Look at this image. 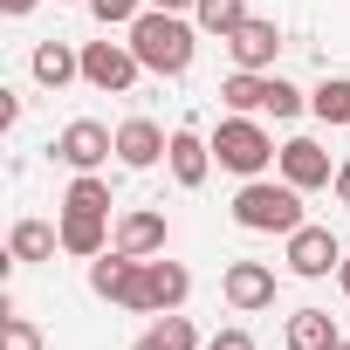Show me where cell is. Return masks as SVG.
<instances>
[{
    "instance_id": "1",
    "label": "cell",
    "mask_w": 350,
    "mask_h": 350,
    "mask_svg": "<svg viewBox=\"0 0 350 350\" xmlns=\"http://www.w3.org/2000/svg\"><path fill=\"white\" fill-rule=\"evenodd\" d=\"M124 35H131V49H137V62H144L151 76H186V69H193V55H200V21H193V14L144 8Z\"/></svg>"
},
{
    "instance_id": "2",
    "label": "cell",
    "mask_w": 350,
    "mask_h": 350,
    "mask_svg": "<svg viewBox=\"0 0 350 350\" xmlns=\"http://www.w3.org/2000/svg\"><path fill=\"white\" fill-rule=\"evenodd\" d=\"M234 227H247V234H295L302 227V193L282 179V172H275V179H268V172H261V179H241V193H234Z\"/></svg>"
},
{
    "instance_id": "3",
    "label": "cell",
    "mask_w": 350,
    "mask_h": 350,
    "mask_svg": "<svg viewBox=\"0 0 350 350\" xmlns=\"http://www.w3.org/2000/svg\"><path fill=\"white\" fill-rule=\"evenodd\" d=\"M275 137L261 131V117H241V110H227L220 117V131H213V158L234 172V179H261V172L275 165Z\"/></svg>"
},
{
    "instance_id": "4",
    "label": "cell",
    "mask_w": 350,
    "mask_h": 350,
    "mask_svg": "<svg viewBox=\"0 0 350 350\" xmlns=\"http://www.w3.org/2000/svg\"><path fill=\"white\" fill-rule=\"evenodd\" d=\"M186 295H193V268H186V261L144 254V268H137L124 309H131V316H172V309H186Z\"/></svg>"
},
{
    "instance_id": "5",
    "label": "cell",
    "mask_w": 350,
    "mask_h": 350,
    "mask_svg": "<svg viewBox=\"0 0 350 350\" xmlns=\"http://www.w3.org/2000/svg\"><path fill=\"white\" fill-rule=\"evenodd\" d=\"M49 151H55V165H69V172H103V165L117 158V131L96 124V117H76V124L55 131Z\"/></svg>"
},
{
    "instance_id": "6",
    "label": "cell",
    "mask_w": 350,
    "mask_h": 350,
    "mask_svg": "<svg viewBox=\"0 0 350 350\" xmlns=\"http://www.w3.org/2000/svg\"><path fill=\"white\" fill-rule=\"evenodd\" d=\"M282 261H288V275H295V282H329V275L343 268V241H336L329 227H309V220H302V227L288 234Z\"/></svg>"
},
{
    "instance_id": "7",
    "label": "cell",
    "mask_w": 350,
    "mask_h": 350,
    "mask_svg": "<svg viewBox=\"0 0 350 350\" xmlns=\"http://www.w3.org/2000/svg\"><path fill=\"white\" fill-rule=\"evenodd\" d=\"M137 76H144V62H137V49H131V42H83V83H90V90L124 96Z\"/></svg>"
},
{
    "instance_id": "8",
    "label": "cell",
    "mask_w": 350,
    "mask_h": 350,
    "mask_svg": "<svg viewBox=\"0 0 350 350\" xmlns=\"http://www.w3.org/2000/svg\"><path fill=\"white\" fill-rule=\"evenodd\" d=\"M275 268L268 261H227V275H220V295H227V309L234 316H261V309H275Z\"/></svg>"
},
{
    "instance_id": "9",
    "label": "cell",
    "mask_w": 350,
    "mask_h": 350,
    "mask_svg": "<svg viewBox=\"0 0 350 350\" xmlns=\"http://www.w3.org/2000/svg\"><path fill=\"white\" fill-rule=\"evenodd\" d=\"M275 172H282L295 193H323V186L336 179V165H329V151H323L316 137H288V144L275 151Z\"/></svg>"
},
{
    "instance_id": "10",
    "label": "cell",
    "mask_w": 350,
    "mask_h": 350,
    "mask_svg": "<svg viewBox=\"0 0 350 350\" xmlns=\"http://www.w3.org/2000/svg\"><path fill=\"white\" fill-rule=\"evenodd\" d=\"M165 172H172V186L200 193L206 172H213V137H200L193 124H179V131H172V151H165Z\"/></svg>"
},
{
    "instance_id": "11",
    "label": "cell",
    "mask_w": 350,
    "mask_h": 350,
    "mask_svg": "<svg viewBox=\"0 0 350 350\" xmlns=\"http://www.w3.org/2000/svg\"><path fill=\"white\" fill-rule=\"evenodd\" d=\"M165 151H172V131H158L151 117H124L117 124V165L124 172H151Z\"/></svg>"
},
{
    "instance_id": "12",
    "label": "cell",
    "mask_w": 350,
    "mask_h": 350,
    "mask_svg": "<svg viewBox=\"0 0 350 350\" xmlns=\"http://www.w3.org/2000/svg\"><path fill=\"white\" fill-rule=\"evenodd\" d=\"M227 55H234V69H275V55H282V28L261 21V14H247V21L227 35Z\"/></svg>"
},
{
    "instance_id": "13",
    "label": "cell",
    "mask_w": 350,
    "mask_h": 350,
    "mask_svg": "<svg viewBox=\"0 0 350 350\" xmlns=\"http://www.w3.org/2000/svg\"><path fill=\"white\" fill-rule=\"evenodd\" d=\"M220 103L241 110V117H268V103H275V69H234V76L220 83Z\"/></svg>"
},
{
    "instance_id": "14",
    "label": "cell",
    "mask_w": 350,
    "mask_h": 350,
    "mask_svg": "<svg viewBox=\"0 0 350 350\" xmlns=\"http://www.w3.org/2000/svg\"><path fill=\"white\" fill-rule=\"evenodd\" d=\"M55 234H62V254H76V261H96L103 247H117V234H110L103 213H62Z\"/></svg>"
},
{
    "instance_id": "15",
    "label": "cell",
    "mask_w": 350,
    "mask_h": 350,
    "mask_svg": "<svg viewBox=\"0 0 350 350\" xmlns=\"http://www.w3.org/2000/svg\"><path fill=\"white\" fill-rule=\"evenodd\" d=\"M28 76H35L42 90H69V83L83 76V49H69V42H35Z\"/></svg>"
},
{
    "instance_id": "16",
    "label": "cell",
    "mask_w": 350,
    "mask_h": 350,
    "mask_svg": "<svg viewBox=\"0 0 350 350\" xmlns=\"http://www.w3.org/2000/svg\"><path fill=\"white\" fill-rule=\"evenodd\" d=\"M165 241H172V227H165V213H151V206H131L124 220H117V247L124 254H165Z\"/></svg>"
},
{
    "instance_id": "17",
    "label": "cell",
    "mask_w": 350,
    "mask_h": 350,
    "mask_svg": "<svg viewBox=\"0 0 350 350\" xmlns=\"http://www.w3.org/2000/svg\"><path fill=\"white\" fill-rule=\"evenodd\" d=\"M55 254H62V234L49 220H14L8 227V261L14 268H35V261H55Z\"/></svg>"
},
{
    "instance_id": "18",
    "label": "cell",
    "mask_w": 350,
    "mask_h": 350,
    "mask_svg": "<svg viewBox=\"0 0 350 350\" xmlns=\"http://www.w3.org/2000/svg\"><path fill=\"white\" fill-rule=\"evenodd\" d=\"M137 268H144L137 254H124V247H103V254L90 261V288H96L103 302H117V309H124V295H131V282H137Z\"/></svg>"
},
{
    "instance_id": "19",
    "label": "cell",
    "mask_w": 350,
    "mask_h": 350,
    "mask_svg": "<svg viewBox=\"0 0 350 350\" xmlns=\"http://www.w3.org/2000/svg\"><path fill=\"white\" fill-rule=\"evenodd\" d=\"M282 343H288V350H336V343H343V329H336V316H329V309H295V316H288V329H282Z\"/></svg>"
},
{
    "instance_id": "20",
    "label": "cell",
    "mask_w": 350,
    "mask_h": 350,
    "mask_svg": "<svg viewBox=\"0 0 350 350\" xmlns=\"http://www.w3.org/2000/svg\"><path fill=\"white\" fill-rule=\"evenodd\" d=\"M131 350H200V329H193V316H179V309H172V316H158Z\"/></svg>"
},
{
    "instance_id": "21",
    "label": "cell",
    "mask_w": 350,
    "mask_h": 350,
    "mask_svg": "<svg viewBox=\"0 0 350 350\" xmlns=\"http://www.w3.org/2000/svg\"><path fill=\"white\" fill-rule=\"evenodd\" d=\"M110 179H103V172H76V179H69V193H62V213H103L110 220Z\"/></svg>"
},
{
    "instance_id": "22",
    "label": "cell",
    "mask_w": 350,
    "mask_h": 350,
    "mask_svg": "<svg viewBox=\"0 0 350 350\" xmlns=\"http://www.w3.org/2000/svg\"><path fill=\"white\" fill-rule=\"evenodd\" d=\"M309 110H316V124L343 131V124H350V76H323V83L309 90Z\"/></svg>"
},
{
    "instance_id": "23",
    "label": "cell",
    "mask_w": 350,
    "mask_h": 350,
    "mask_svg": "<svg viewBox=\"0 0 350 350\" xmlns=\"http://www.w3.org/2000/svg\"><path fill=\"white\" fill-rule=\"evenodd\" d=\"M193 21H200V35H220V42H227V35L247 21V0H200Z\"/></svg>"
},
{
    "instance_id": "24",
    "label": "cell",
    "mask_w": 350,
    "mask_h": 350,
    "mask_svg": "<svg viewBox=\"0 0 350 350\" xmlns=\"http://www.w3.org/2000/svg\"><path fill=\"white\" fill-rule=\"evenodd\" d=\"M83 8H90V14L103 21V28H131V21H137V14L151 8V0H83Z\"/></svg>"
},
{
    "instance_id": "25",
    "label": "cell",
    "mask_w": 350,
    "mask_h": 350,
    "mask_svg": "<svg viewBox=\"0 0 350 350\" xmlns=\"http://www.w3.org/2000/svg\"><path fill=\"white\" fill-rule=\"evenodd\" d=\"M302 110H309V90H295L288 76H275V103H268V117L288 124V117H302Z\"/></svg>"
},
{
    "instance_id": "26",
    "label": "cell",
    "mask_w": 350,
    "mask_h": 350,
    "mask_svg": "<svg viewBox=\"0 0 350 350\" xmlns=\"http://www.w3.org/2000/svg\"><path fill=\"white\" fill-rule=\"evenodd\" d=\"M0 350H42V329L28 316H0Z\"/></svg>"
},
{
    "instance_id": "27",
    "label": "cell",
    "mask_w": 350,
    "mask_h": 350,
    "mask_svg": "<svg viewBox=\"0 0 350 350\" xmlns=\"http://www.w3.org/2000/svg\"><path fill=\"white\" fill-rule=\"evenodd\" d=\"M206 350H254V336H247L241 323H227V329H213V336H206Z\"/></svg>"
},
{
    "instance_id": "28",
    "label": "cell",
    "mask_w": 350,
    "mask_h": 350,
    "mask_svg": "<svg viewBox=\"0 0 350 350\" xmlns=\"http://www.w3.org/2000/svg\"><path fill=\"white\" fill-rule=\"evenodd\" d=\"M14 124H21V96H14V90H0V131H14Z\"/></svg>"
},
{
    "instance_id": "29",
    "label": "cell",
    "mask_w": 350,
    "mask_h": 350,
    "mask_svg": "<svg viewBox=\"0 0 350 350\" xmlns=\"http://www.w3.org/2000/svg\"><path fill=\"white\" fill-rule=\"evenodd\" d=\"M329 193H336V200H343V206H350V158H343V165H336V179H329Z\"/></svg>"
},
{
    "instance_id": "30",
    "label": "cell",
    "mask_w": 350,
    "mask_h": 350,
    "mask_svg": "<svg viewBox=\"0 0 350 350\" xmlns=\"http://www.w3.org/2000/svg\"><path fill=\"white\" fill-rule=\"evenodd\" d=\"M35 8H42V0H0V14H14V21H21V14H35Z\"/></svg>"
},
{
    "instance_id": "31",
    "label": "cell",
    "mask_w": 350,
    "mask_h": 350,
    "mask_svg": "<svg viewBox=\"0 0 350 350\" xmlns=\"http://www.w3.org/2000/svg\"><path fill=\"white\" fill-rule=\"evenodd\" d=\"M151 8H165V14H193L200 0H151Z\"/></svg>"
},
{
    "instance_id": "32",
    "label": "cell",
    "mask_w": 350,
    "mask_h": 350,
    "mask_svg": "<svg viewBox=\"0 0 350 350\" xmlns=\"http://www.w3.org/2000/svg\"><path fill=\"white\" fill-rule=\"evenodd\" d=\"M336 288H343V295H350V254H343V268H336Z\"/></svg>"
},
{
    "instance_id": "33",
    "label": "cell",
    "mask_w": 350,
    "mask_h": 350,
    "mask_svg": "<svg viewBox=\"0 0 350 350\" xmlns=\"http://www.w3.org/2000/svg\"><path fill=\"white\" fill-rule=\"evenodd\" d=\"M336 350H350V336H343V343H336Z\"/></svg>"
},
{
    "instance_id": "34",
    "label": "cell",
    "mask_w": 350,
    "mask_h": 350,
    "mask_svg": "<svg viewBox=\"0 0 350 350\" xmlns=\"http://www.w3.org/2000/svg\"><path fill=\"white\" fill-rule=\"evenodd\" d=\"M55 8H69V0H55Z\"/></svg>"
}]
</instances>
